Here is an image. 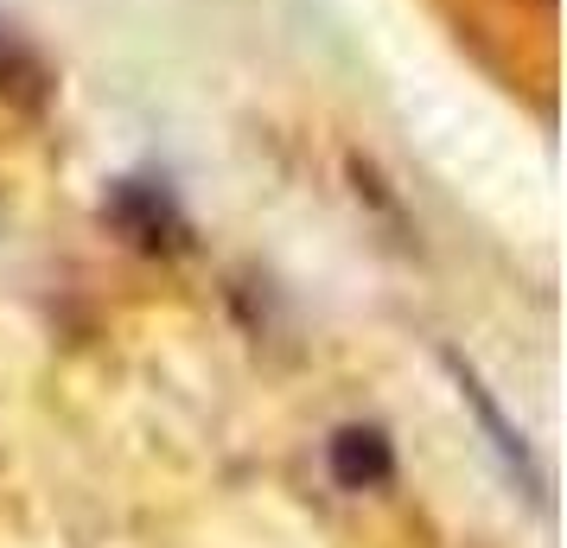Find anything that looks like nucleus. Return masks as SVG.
Listing matches in <instances>:
<instances>
[{"label":"nucleus","instance_id":"nucleus-4","mask_svg":"<svg viewBox=\"0 0 567 548\" xmlns=\"http://www.w3.org/2000/svg\"><path fill=\"white\" fill-rule=\"evenodd\" d=\"M0 96H7V103H27V108H39L45 96H52L45 64H39L7 27H0Z\"/></svg>","mask_w":567,"mask_h":548},{"label":"nucleus","instance_id":"nucleus-2","mask_svg":"<svg viewBox=\"0 0 567 548\" xmlns=\"http://www.w3.org/2000/svg\"><path fill=\"white\" fill-rule=\"evenodd\" d=\"M326 459H332V478L344 492H377V485L395 478V446H389V434L383 427H363V421L338 427L332 446H326Z\"/></svg>","mask_w":567,"mask_h":548},{"label":"nucleus","instance_id":"nucleus-5","mask_svg":"<svg viewBox=\"0 0 567 548\" xmlns=\"http://www.w3.org/2000/svg\"><path fill=\"white\" fill-rule=\"evenodd\" d=\"M529 7H542V13H548V7H555V0H529Z\"/></svg>","mask_w":567,"mask_h":548},{"label":"nucleus","instance_id":"nucleus-3","mask_svg":"<svg viewBox=\"0 0 567 548\" xmlns=\"http://www.w3.org/2000/svg\"><path fill=\"white\" fill-rule=\"evenodd\" d=\"M446 364H453V376H460V395L472 402V415H478V427L491 434V446L504 453V466H511L516 478H523V492H529V497L542 504V472H536V459H529V441H523V434H516L511 421L497 415V402L485 395V383H478V376H472V370H465L460 358H446Z\"/></svg>","mask_w":567,"mask_h":548},{"label":"nucleus","instance_id":"nucleus-1","mask_svg":"<svg viewBox=\"0 0 567 548\" xmlns=\"http://www.w3.org/2000/svg\"><path fill=\"white\" fill-rule=\"evenodd\" d=\"M103 217L128 236L134 249H147V256H179L185 242H192L185 210L173 205V192L159 179H115L103 198Z\"/></svg>","mask_w":567,"mask_h":548}]
</instances>
